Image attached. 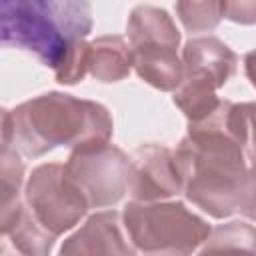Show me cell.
<instances>
[{"label": "cell", "mask_w": 256, "mask_h": 256, "mask_svg": "<svg viewBox=\"0 0 256 256\" xmlns=\"http://www.w3.org/2000/svg\"><path fill=\"white\" fill-rule=\"evenodd\" d=\"M184 196L212 218L256 220V102L220 100L174 150Z\"/></svg>", "instance_id": "6da1fadb"}, {"label": "cell", "mask_w": 256, "mask_h": 256, "mask_svg": "<svg viewBox=\"0 0 256 256\" xmlns=\"http://www.w3.org/2000/svg\"><path fill=\"white\" fill-rule=\"evenodd\" d=\"M90 32L92 6L82 0H4L0 4L2 44L34 54L54 70L60 84H78L88 74Z\"/></svg>", "instance_id": "7a4b0ae2"}, {"label": "cell", "mask_w": 256, "mask_h": 256, "mask_svg": "<svg viewBox=\"0 0 256 256\" xmlns=\"http://www.w3.org/2000/svg\"><path fill=\"white\" fill-rule=\"evenodd\" d=\"M10 118L12 142L28 158H38L60 146L74 150L106 144L114 132L104 104L64 92L34 96L10 110Z\"/></svg>", "instance_id": "3957f363"}, {"label": "cell", "mask_w": 256, "mask_h": 256, "mask_svg": "<svg viewBox=\"0 0 256 256\" xmlns=\"http://www.w3.org/2000/svg\"><path fill=\"white\" fill-rule=\"evenodd\" d=\"M122 224L140 256H192L212 230L178 200H132L124 206Z\"/></svg>", "instance_id": "277c9868"}, {"label": "cell", "mask_w": 256, "mask_h": 256, "mask_svg": "<svg viewBox=\"0 0 256 256\" xmlns=\"http://www.w3.org/2000/svg\"><path fill=\"white\" fill-rule=\"evenodd\" d=\"M126 34L138 78L160 92H176L184 64L178 58L180 32L172 16L164 8L138 4L128 16Z\"/></svg>", "instance_id": "5b68a950"}, {"label": "cell", "mask_w": 256, "mask_h": 256, "mask_svg": "<svg viewBox=\"0 0 256 256\" xmlns=\"http://www.w3.org/2000/svg\"><path fill=\"white\" fill-rule=\"evenodd\" d=\"M24 204L32 218L54 238L72 230L90 210L82 192L66 176L64 164L36 166L24 184Z\"/></svg>", "instance_id": "8992f818"}, {"label": "cell", "mask_w": 256, "mask_h": 256, "mask_svg": "<svg viewBox=\"0 0 256 256\" xmlns=\"http://www.w3.org/2000/svg\"><path fill=\"white\" fill-rule=\"evenodd\" d=\"M64 170L90 208L114 206L128 192L130 156L110 142L70 150Z\"/></svg>", "instance_id": "52a82bcc"}, {"label": "cell", "mask_w": 256, "mask_h": 256, "mask_svg": "<svg viewBox=\"0 0 256 256\" xmlns=\"http://www.w3.org/2000/svg\"><path fill=\"white\" fill-rule=\"evenodd\" d=\"M184 190L174 150L146 142L130 154L128 192L136 202H164Z\"/></svg>", "instance_id": "ba28073f"}, {"label": "cell", "mask_w": 256, "mask_h": 256, "mask_svg": "<svg viewBox=\"0 0 256 256\" xmlns=\"http://www.w3.org/2000/svg\"><path fill=\"white\" fill-rule=\"evenodd\" d=\"M58 256H136V248L128 240L122 216L116 210H102L88 216L62 242Z\"/></svg>", "instance_id": "9c48e42d"}, {"label": "cell", "mask_w": 256, "mask_h": 256, "mask_svg": "<svg viewBox=\"0 0 256 256\" xmlns=\"http://www.w3.org/2000/svg\"><path fill=\"white\" fill-rule=\"evenodd\" d=\"M184 74L198 76L222 88L236 72L238 56L216 36H198L190 38L182 48Z\"/></svg>", "instance_id": "30bf717a"}, {"label": "cell", "mask_w": 256, "mask_h": 256, "mask_svg": "<svg viewBox=\"0 0 256 256\" xmlns=\"http://www.w3.org/2000/svg\"><path fill=\"white\" fill-rule=\"evenodd\" d=\"M0 230L6 238H10L16 252L22 256H50L56 238L46 232L30 214V210L22 200L2 208L0 212Z\"/></svg>", "instance_id": "8fae6325"}, {"label": "cell", "mask_w": 256, "mask_h": 256, "mask_svg": "<svg viewBox=\"0 0 256 256\" xmlns=\"http://www.w3.org/2000/svg\"><path fill=\"white\" fill-rule=\"evenodd\" d=\"M132 70V50L124 36L108 34L90 42L88 74L98 82L110 84L124 80Z\"/></svg>", "instance_id": "7c38bea8"}, {"label": "cell", "mask_w": 256, "mask_h": 256, "mask_svg": "<svg viewBox=\"0 0 256 256\" xmlns=\"http://www.w3.org/2000/svg\"><path fill=\"white\" fill-rule=\"evenodd\" d=\"M196 256H256V228L242 220L218 224Z\"/></svg>", "instance_id": "4fadbf2b"}, {"label": "cell", "mask_w": 256, "mask_h": 256, "mask_svg": "<svg viewBox=\"0 0 256 256\" xmlns=\"http://www.w3.org/2000/svg\"><path fill=\"white\" fill-rule=\"evenodd\" d=\"M216 90L218 88L212 82L184 74L180 86L172 96V102L188 118V124H194L208 118L218 108L220 98L216 96Z\"/></svg>", "instance_id": "5bb4252c"}, {"label": "cell", "mask_w": 256, "mask_h": 256, "mask_svg": "<svg viewBox=\"0 0 256 256\" xmlns=\"http://www.w3.org/2000/svg\"><path fill=\"white\" fill-rule=\"evenodd\" d=\"M22 182H24V162L20 158V150L10 144H2L0 152V192H2V208H8L22 200Z\"/></svg>", "instance_id": "9a60e30c"}, {"label": "cell", "mask_w": 256, "mask_h": 256, "mask_svg": "<svg viewBox=\"0 0 256 256\" xmlns=\"http://www.w3.org/2000/svg\"><path fill=\"white\" fill-rule=\"evenodd\" d=\"M174 10L188 32H210L224 18V2H176Z\"/></svg>", "instance_id": "2e32d148"}, {"label": "cell", "mask_w": 256, "mask_h": 256, "mask_svg": "<svg viewBox=\"0 0 256 256\" xmlns=\"http://www.w3.org/2000/svg\"><path fill=\"white\" fill-rule=\"evenodd\" d=\"M224 18L236 24H256V0L224 2Z\"/></svg>", "instance_id": "e0dca14e"}, {"label": "cell", "mask_w": 256, "mask_h": 256, "mask_svg": "<svg viewBox=\"0 0 256 256\" xmlns=\"http://www.w3.org/2000/svg\"><path fill=\"white\" fill-rule=\"evenodd\" d=\"M244 72H246V78L250 80V84L256 88V50L246 52V56H244Z\"/></svg>", "instance_id": "ac0fdd59"}, {"label": "cell", "mask_w": 256, "mask_h": 256, "mask_svg": "<svg viewBox=\"0 0 256 256\" xmlns=\"http://www.w3.org/2000/svg\"><path fill=\"white\" fill-rule=\"evenodd\" d=\"M2 254H4V256H8V254H6V250H4V248H2Z\"/></svg>", "instance_id": "d6986e66"}]
</instances>
